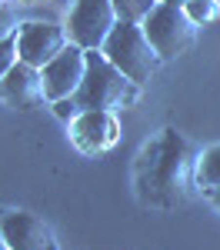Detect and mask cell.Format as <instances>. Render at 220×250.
I'll return each mask as SVG.
<instances>
[{
  "instance_id": "cell-11",
  "label": "cell",
  "mask_w": 220,
  "mask_h": 250,
  "mask_svg": "<svg viewBox=\"0 0 220 250\" xmlns=\"http://www.w3.org/2000/svg\"><path fill=\"white\" fill-rule=\"evenodd\" d=\"M197 184L200 187H220V144L203 150L197 160Z\"/></svg>"
},
{
  "instance_id": "cell-7",
  "label": "cell",
  "mask_w": 220,
  "mask_h": 250,
  "mask_svg": "<svg viewBox=\"0 0 220 250\" xmlns=\"http://www.w3.org/2000/svg\"><path fill=\"white\" fill-rule=\"evenodd\" d=\"M87 74V50L77 43H67L57 57L43 67V87H47V100H63V97H74L83 83Z\"/></svg>"
},
{
  "instance_id": "cell-5",
  "label": "cell",
  "mask_w": 220,
  "mask_h": 250,
  "mask_svg": "<svg viewBox=\"0 0 220 250\" xmlns=\"http://www.w3.org/2000/svg\"><path fill=\"white\" fill-rule=\"evenodd\" d=\"M117 7L114 0H74V10L67 17V34L70 43L83 50H100L110 30L117 27Z\"/></svg>"
},
{
  "instance_id": "cell-12",
  "label": "cell",
  "mask_w": 220,
  "mask_h": 250,
  "mask_svg": "<svg viewBox=\"0 0 220 250\" xmlns=\"http://www.w3.org/2000/svg\"><path fill=\"white\" fill-rule=\"evenodd\" d=\"M157 3H160V0H114L117 17L120 20H130V23H143L147 14H150Z\"/></svg>"
},
{
  "instance_id": "cell-8",
  "label": "cell",
  "mask_w": 220,
  "mask_h": 250,
  "mask_svg": "<svg viewBox=\"0 0 220 250\" xmlns=\"http://www.w3.org/2000/svg\"><path fill=\"white\" fill-rule=\"evenodd\" d=\"M0 233L10 250H57L54 230L27 210H0Z\"/></svg>"
},
{
  "instance_id": "cell-10",
  "label": "cell",
  "mask_w": 220,
  "mask_h": 250,
  "mask_svg": "<svg viewBox=\"0 0 220 250\" xmlns=\"http://www.w3.org/2000/svg\"><path fill=\"white\" fill-rule=\"evenodd\" d=\"M70 134H74V144L87 154H103L117 144L120 127L110 110H80L70 124Z\"/></svg>"
},
{
  "instance_id": "cell-6",
  "label": "cell",
  "mask_w": 220,
  "mask_h": 250,
  "mask_svg": "<svg viewBox=\"0 0 220 250\" xmlns=\"http://www.w3.org/2000/svg\"><path fill=\"white\" fill-rule=\"evenodd\" d=\"M67 43H70L67 27H57V23H50V20H27V23H20V30H17L20 60H23V63H34L40 70L57 57Z\"/></svg>"
},
{
  "instance_id": "cell-1",
  "label": "cell",
  "mask_w": 220,
  "mask_h": 250,
  "mask_svg": "<svg viewBox=\"0 0 220 250\" xmlns=\"http://www.w3.org/2000/svg\"><path fill=\"white\" fill-rule=\"evenodd\" d=\"M194 180H197V157H194V147L177 130H163L143 150V160L137 170L143 200L170 207L190 193Z\"/></svg>"
},
{
  "instance_id": "cell-9",
  "label": "cell",
  "mask_w": 220,
  "mask_h": 250,
  "mask_svg": "<svg viewBox=\"0 0 220 250\" xmlns=\"http://www.w3.org/2000/svg\"><path fill=\"white\" fill-rule=\"evenodd\" d=\"M0 97H3L7 104L20 107V110H34V107H40V104L47 100L43 70L34 67V63L17 60V63L7 70V77L0 80Z\"/></svg>"
},
{
  "instance_id": "cell-4",
  "label": "cell",
  "mask_w": 220,
  "mask_h": 250,
  "mask_svg": "<svg viewBox=\"0 0 220 250\" xmlns=\"http://www.w3.org/2000/svg\"><path fill=\"white\" fill-rule=\"evenodd\" d=\"M143 34L154 43V50L160 54V60H170L183 54L190 43H194V34H197V23L187 17L183 7H170V3H157L147 20H143Z\"/></svg>"
},
{
  "instance_id": "cell-17",
  "label": "cell",
  "mask_w": 220,
  "mask_h": 250,
  "mask_svg": "<svg viewBox=\"0 0 220 250\" xmlns=\"http://www.w3.org/2000/svg\"><path fill=\"white\" fill-rule=\"evenodd\" d=\"M160 3H170V7H187V0H160Z\"/></svg>"
},
{
  "instance_id": "cell-15",
  "label": "cell",
  "mask_w": 220,
  "mask_h": 250,
  "mask_svg": "<svg viewBox=\"0 0 220 250\" xmlns=\"http://www.w3.org/2000/svg\"><path fill=\"white\" fill-rule=\"evenodd\" d=\"M17 30H20V23H17V10H10V7H0V40L14 37Z\"/></svg>"
},
{
  "instance_id": "cell-14",
  "label": "cell",
  "mask_w": 220,
  "mask_h": 250,
  "mask_svg": "<svg viewBox=\"0 0 220 250\" xmlns=\"http://www.w3.org/2000/svg\"><path fill=\"white\" fill-rule=\"evenodd\" d=\"M17 60H20V50H17V34H14V37L0 40V80L7 77V70H10Z\"/></svg>"
},
{
  "instance_id": "cell-19",
  "label": "cell",
  "mask_w": 220,
  "mask_h": 250,
  "mask_svg": "<svg viewBox=\"0 0 220 250\" xmlns=\"http://www.w3.org/2000/svg\"><path fill=\"white\" fill-rule=\"evenodd\" d=\"M0 250H10V244L3 240V233H0Z\"/></svg>"
},
{
  "instance_id": "cell-3",
  "label": "cell",
  "mask_w": 220,
  "mask_h": 250,
  "mask_svg": "<svg viewBox=\"0 0 220 250\" xmlns=\"http://www.w3.org/2000/svg\"><path fill=\"white\" fill-rule=\"evenodd\" d=\"M140 83L127 80L110 60L103 57V50H87V74H83V83L74 94L80 110H110V107H120V104H130L137 97Z\"/></svg>"
},
{
  "instance_id": "cell-13",
  "label": "cell",
  "mask_w": 220,
  "mask_h": 250,
  "mask_svg": "<svg viewBox=\"0 0 220 250\" xmlns=\"http://www.w3.org/2000/svg\"><path fill=\"white\" fill-rule=\"evenodd\" d=\"M187 17L194 20V23H210V20L220 17V0H187Z\"/></svg>"
},
{
  "instance_id": "cell-18",
  "label": "cell",
  "mask_w": 220,
  "mask_h": 250,
  "mask_svg": "<svg viewBox=\"0 0 220 250\" xmlns=\"http://www.w3.org/2000/svg\"><path fill=\"white\" fill-rule=\"evenodd\" d=\"M214 204L220 207V187H214Z\"/></svg>"
},
{
  "instance_id": "cell-2",
  "label": "cell",
  "mask_w": 220,
  "mask_h": 250,
  "mask_svg": "<svg viewBox=\"0 0 220 250\" xmlns=\"http://www.w3.org/2000/svg\"><path fill=\"white\" fill-rule=\"evenodd\" d=\"M103 57L117 67L120 74L134 83H147L160 67V54L143 34V23H130V20H117V27L110 30V37L103 40Z\"/></svg>"
},
{
  "instance_id": "cell-16",
  "label": "cell",
  "mask_w": 220,
  "mask_h": 250,
  "mask_svg": "<svg viewBox=\"0 0 220 250\" xmlns=\"http://www.w3.org/2000/svg\"><path fill=\"white\" fill-rule=\"evenodd\" d=\"M50 107H54V114H57L60 120H74V117L80 114V107H77V100H74V97H63V100H54Z\"/></svg>"
}]
</instances>
